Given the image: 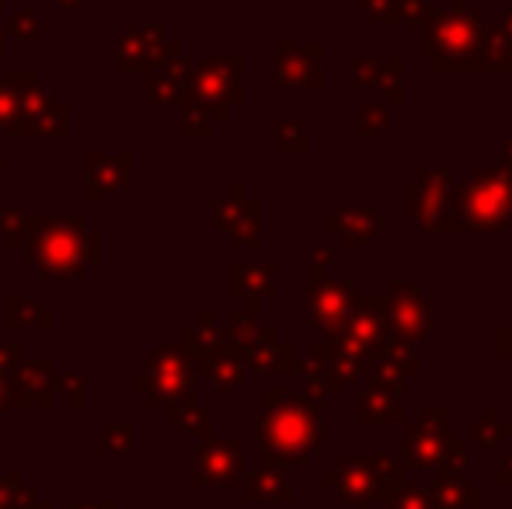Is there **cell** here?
<instances>
[{"label": "cell", "mask_w": 512, "mask_h": 509, "mask_svg": "<svg viewBox=\"0 0 512 509\" xmlns=\"http://www.w3.org/2000/svg\"><path fill=\"white\" fill-rule=\"evenodd\" d=\"M411 374H418L415 349H411V342L394 339L391 335V339L384 342V349L377 353V377H373V384H384V387L401 391V384H405Z\"/></svg>", "instance_id": "7c38bea8"}, {"label": "cell", "mask_w": 512, "mask_h": 509, "mask_svg": "<svg viewBox=\"0 0 512 509\" xmlns=\"http://www.w3.org/2000/svg\"><path fill=\"white\" fill-rule=\"evenodd\" d=\"M262 443L272 457L290 464H307L321 440V408L300 394H265Z\"/></svg>", "instance_id": "3957f363"}, {"label": "cell", "mask_w": 512, "mask_h": 509, "mask_svg": "<svg viewBox=\"0 0 512 509\" xmlns=\"http://www.w3.org/2000/svg\"><path fill=\"white\" fill-rule=\"evenodd\" d=\"M356 7L380 25H398V0H356Z\"/></svg>", "instance_id": "603a6c76"}, {"label": "cell", "mask_w": 512, "mask_h": 509, "mask_svg": "<svg viewBox=\"0 0 512 509\" xmlns=\"http://www.w3.org/2000/svg\"><path fill=\"white\" fill-rule=\"evenodd\" d=\"M387 509H432L425 489H401L398 496L387 503Z\"/></svg>", "instance_id": "cb8c5ba5"}, {"label": "cell", "mask_w": 512, "mask_h": 509, "mask_svg": "<svg viewBox=\"0 0 512 509\" xmlns=\"http://www.w3.org/2000/svg\"><path fill=\"white\" fill-rule=\"evenodd\" d=\"M283 84L286 88H293V84H297V88H321V74H317V46L314 53L307 56H300V49H290L283 42Z\"/></svg>", "instance_id": "2e32d148"}, {"label": "cell", "mask_w": 512, "mask_h": 509, "mask_svg": "<svg viewBox=\"0 0 512 509\" xmlns=\"http://www.w3.org/2000/svg\"><path fill=\"white\" fill-rule=\"evenodd\" d=\"M387 129V112H384V105H363L359 109V116H356V136H380Z\"/></svg>", "instance_id": "44dd1931"}, {"label": "cell", "mask_w": 512, "mask_h": 509, "mask_svg": "<svg viewBox=\"0 0 512 509\" xmlns=\"http://www.w3.org/2000/svg\"><path fill=\"white\" fill-rule=\"evenodd\" d=\"M495 28H499V32L506 35V46H509V74H512V4L499 14V25H495Z\"/></svg>", "instance_id": "4316f807"}, {"label": "cell", "mask_w": 512, "mask_h": 509, "mask_svg": "<svg viewBox=\"0 0 512 509\" xmlns=\"http://www.w3.org/2000/svg\"><path fill=\"white\" fill-rule=\"evenodd\" d=\"M279 136H283V140H279V150H307V140H304V126L300 123H283L279 126Z\"/></svg>", "instance_id": "d4e9b609"}, {"label": "cell", "mask_w": 512, "mask_h": 509, "mask_svg": "<svg viewBox=\"0 0 512 509\" xmlns=\"http://www.w3.org/2000/svg\"><path fill=\"white\" fill-rule=\"evenodd\" d=\"M443 231L450 234H488L512 231V178L499 168L471 171L460 185H453L446 206Z\"/></svg>", "instance_id": "7a4b0ae2"}, {"label": "cell", "mask_w": 512, "mask_h": 509, "mask_svg": "<svg viewBox=\"0 0 512 509\" xmlns=\"http://www.w3.org/2000/svg\"><path fill=\"white\" fill-rule=\"evenodd\" d=\"M307 374H310V391L321 394V391H338V381L331 374V363H328V349L324 346H310L307 349Z\"/></svg>", "instance_id": "d6986e66"}, {"label": "cell", "mask_w": 512, "mask_h": 509, "mask_svg": "<svg viewBox=\"0 0 512 509\" xmlns=\"http://www.w3.org/2000/svg\"><path fill=\"white\" fill-rule=\"evenodd\" d=\"M331 339H338L342 346H349L352 353H359L366 363L377 360V353L384 349V342L391 339L387 332V314H384V300L380 297H356L352 300L349 318L342 321Z\"/></svg>", "instance_id": "ba28073f"}, {"label": "cell", "mask_w": 512, "mask_h": 509, "mask_svg": "<svg viewBox=\"0 0 512 509\" xmlns=\"http://www.w3.org/2000/svg\"><path fill=\"white\" fill-rule=\"evenodd\" d=\"M405 468L411 471H432V475H460L467 464V440L453 436H436L418 429L415 422H405Z\"/></svg>", "instance_id": "8992f818"}, {"label": "cell", "mask_w": 512, "mask_h": 509, "mask_svg": "<svg viewBox=\"0 0 512 509\" xmlns=\"http://www.w3.org/2000/svg\"><path fill=\"white\" fill-rule=\"evenodd\" d=\"M485 18L467 7V0H450V7H436L422 21L418 53L432 60L436 74H478L481 42H485Z\"/></svg>", "instance_id": "6da1fadb"}, {"label": "cell", "mask_w": 512, "mask_h": 509, "mask_svg": "<svg viewBox=\"0 0 512 509\" xmlns=\"http://www.w3.org/2000/svg\"><path fill=\"white\" fill-rule=\"evenodd\" d=\"M324 231L338 234L342 248H349V245H363V241L377 238V234L384 231V220H380L370 206L356 203V206H345L342 213H335V217L324 220Z\"/></svg>", "instance_id": "30bf717a"}, {"label": "cell", "mask_w": 512, "mask_h": 509, "mask_svg": "<svg viewBox=\"0 0 512 509\" xmlns=\"http://www.w3.org/2000/svg\"><path fill=\"white\" fill-rule=\"evenodd\" d=\"M356 422H363V426H373V422H401L398 391H394V387H384V384H370L363 394H359Z\"/></svg>", "instance_id": "5bb4252c"}, {"label": "cell", "mask_w": 512, "mask_h": 509, "mask_svg": "<svg viewBox=\"0 0 512 509\" xmlns=\"http://www.w3.org/2000/svg\"><path fill=\"white\" fill-rule=\"evenodd\" d=\"M495 349H499L502 360H512V321L499 328V335H495Z\"/></svg>", "instance_id": "484cf974"}, {"label": "cell", "mask_w": 512, "mask_h": 509, "mask_svg": "<svg viewBox=\"0 0 512 509\" xmlns=\"http://www.w3.org/2000/svg\"><path fill=\"white\" fill-rule=\"evenodd\" d=\"M499 171H506V175L512 178V140L509 143H502V150H499V164H495Z\"/></svg>", "instance_id": "83f0119b"}, {"label": "cell", "mask_w": 512, "mask_h": 509, "mask_svg": "<svg viewBox=\"0 0 512 509\" xmlns=\"http://www.w3.org/2000/svg\"><path fill=\"white\" fill-rule=\"evenodd\" d=\"M450 192H453V175L446 168L432 171H418L415 182H408L401 189V210L405 217L418 220L422 231H443V217L446 206H450Z\"/></svg>", "instance_id": "52a82bcc"}, {"label": "cell", "mask_w": 512, "mask_h": 509, "mask_svg": "<svg viewBox=\"0 0 512 509\" xmlns=\"http://www.w3.org/2000/svg\"><path fill=\"white\" fill-rule=\"evenodd\" d=\"M499 485H506V489H512V454L502 457V464H499Z\"/></svg>", "instance_id": "f1b7e54d"}, {"label": "cell", "mask_w": 512, "mask_h": 509, "mask_svg": "<svg viewBox=\"0 0 512 509\" xmlns=\"http://www.w3.org/2000/svg\"><path fill=\"white\" fill-rule=\"evenodd\" d=\"M478 74H509V46H506V35H502L499 28L485 32L481 56H478Z\"/></svg>", "instance_id": "e0dca14e"}, {"label": "cell", "mask_w": 512, "mask_h": 509, "mask_svg": "<svg viewBox=\"0 0 512 509\" xmlns=\"http://www.w3.org/2000/svg\"><path fill=\"white\" fill-rule=\"evenodd\" d=\"M251 499H290V489H286V478L279 468H272L269 461L262 464L255 478H251V489H248Z\"/></svg>", "instance_id": "ac0fdd59"}, {"label": "cell", "mask_w": 512, "mask_h": 509, "mask_svg": "<svg viewBox=\"0 0 512 509\" xmlns=\"http://www.w3.org/2000/svg\"><path fill=\"white\" fill-rule=\"evenodd\" d=\"M352 74H356V84H363V88H377L387 105L401 102V74H405V63H401L398 56H391V60H384V63L366 56V60H356Z\"/></svg>", "instance_id": "8fae6325"}, {"label": "cell", "mask_w": 512, "mask_h": 509, "mask_svg": "<svg viewBox=\"0 0 512 509\" xmlns=\"http://www.w3.org/2000/svg\"><path fill=\"white\" fill-rule=\"evenodd\" d=\"M384 314H387V332L394 339H405V342H418V339H429L432 332V300L418 290L415 283H405V279H387L384 286Z\"/></svg>", "instance_id": "5b68a950"}, {"label": "cell", "mask_w": 512, "mask_h": 509, "mask_svg": "<svg viewBox=\"0 0 512 509\" xmlns=\"http://www.w3.org/2000/svg\"><path fill=\"white\" fill-rule=\"evenodd\" d=\"M324 482L335 485V492L352 503L356 509H373L377 503H391L401 489H405V475L401 464H394L384 454H363L342 461L324 475Z\"/></svg>", "instance_id": "277c9868"}, {"label": "cell", "mask_w": 512, "mask_h": 509, "mask_svg": "<svg viewBox=\"0 0 512 509\" xmlns=\"http://www.w3.org/2000/svg\"><path fill=\"white\" fill-rule=\"evenodd\" d=\"M415 426L425 429V433L450 436V408H446V405H439V408H432V405L418 408V412H415Z\"/></svg>", "instance_id": "ffe728a7"}, {"label": "cell", "mask_w": 512, "mask_h": 509, "mask_svg": "<svg viewBox=\"0 0 512 509\" xmlns=\"http://www.w3.org/2000/svg\"><path fill=\"white\" fill-rule=\"evenodd\" d=\"M512 436V422H506L499 415V408L495 405H488V408H481V415L474 422H467V429H464V440H474V443H481L485 450H495L499 443H506Z\"/></svg>", "instance_id": "9a60e30c"}, {"label": "cell", "mask_w": 512, "mask_h": 509, "mask_svg": "<svg viewBox=\"0 0 512 509\" xmlns=\"http://www.w3.org/2000/svg\"><path fill=\"white\" fill-rule=\"evenodd\" d=\"M436 11L432 0H398V25H422Z\"/></svg>", "instance_id": "7402d4cb"}, {"label": "cell", "mask_w": 512, "mask_h": 509, "mask_svg": "<svg viewBox=\"0 0 512 509\" xmlns=\"http://www.w3.org/2000/svg\"><path fill=\"white\" fill-rule=\"evenodd\" d=\"M432 509H481V489L471 485L464 475H439L425 489Z\"/></svg>", "instance_id": "4fadbf2b"}, {"label": "cell", "mask_w": 512, "mask_h": 509, "mask_svg": "<svg viewBox=\"0 0 512 509\" xmlns=\"http://www.w3.org/2000/svg\"><path fill=\"white\" fill-rule=\"evenodd\" d=\"M352 300H356V283L352 279H317L314 276V325L324 328L328 335H335L342 328V321L349 318Z\"/></svg>", "instance_id": "9c48e42d"}]
</instances>
